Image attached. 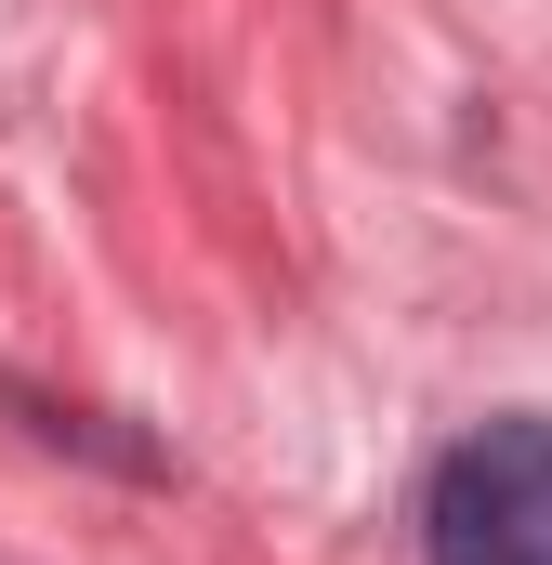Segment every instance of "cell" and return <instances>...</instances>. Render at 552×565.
<instances>
[{
    "mask_svg": "<svg viewBox=\"0 0 552 565\" xmlns=\"http://www.w3.org/2000/svg\"><path fill=\"white\" fill-rule=\"evenodd\" d=\"M421 565H552V408H487L434 460Z\"/></svg>",
    "mask_w": 552,
    "mask_h": 565,
    "instance_id": "cell-1",
    "label": "cell"
},
{
    "mask_svg": "<svg viewBox=\"0 0 552 565\" xmlns=\"http://www.w3.org/2000/svg\"><path fill=\"white\" fill-rule=\"evenodd\" d=\"M13 408H26V434L40 447H79V460H106V473H158V447H132V434H106L93 408H66V395H26V382H0Z\"/></svg>",
    "mask_w": 552,
    "mask_h": 565,
    "instance_id": "cell-2",
    "label": "cell"
}]
</instances>
